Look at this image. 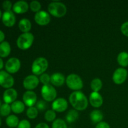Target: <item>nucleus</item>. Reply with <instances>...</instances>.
<instances>
[{"label":"nucleus","instance_id":"1","mask_svg":"<svg viewBox=\"0 0 128 128\" xmlns=\"http://www.w3.org/2000/svg\"><path fill=\"white\" fill-rule=\"evenodd\" d=\"M70 102L76 111H83L88 106V100L84 94L80 91H74L69 97Z\"/></svg>","mask_w":128,"mask_h":128},{"label":"nucleus","instance_id":"2","mask_svg":"<svg viewBox=\"0 0 128 128\" xmlns=\"http://www.w3.org/2000/svg\"><path fill=\"white\" fill-rule=\"evenodd\" d=\"M48 10L50 14L56 18L63 17L67 12V8L64 4L59 1H54L50 3Z\"/></svg>","mask_w":128,"mask_h":128},{"label":"nucleus","instance_id":"3","mask_svg":"<svg viewBox=\"0 0 128 128\" xmlns=\"http://www.w3.org/2000/svg\"><path fill=\"white\" fill-rule=\"evenodd\" d=\"M48 68V61L42 57L38 58L33 61L31 66V71L35 76H39L44 73Z\"/></svg>","mask_w":128,"mask_h":128},{"label":"nucleus","instance_id":"4","mask_svg":"<svg viewBox=\"0 0 128 128\" xmlns=\"http://www.w3.org/2000/svg\"><path fill=\"white\" fill-rule=\"evenodd\" d=\"M33 34L31 32L22 33L18 38L16 44L18 48L21 50H26L32 46L34 42Z\"/></svg>","mask_w":128,"mask_h":128},{"label":"nucleus","instance_id":"5","mask_svg":"<svg viewBox=\"0 0 128 128\" xmlns=\"http://www.w3.org/2000/svg\"><path fill=\"white\" fill-rule=\"evenodd\" d=\"M66 83L68 87L74 91H79L83 88L82 79L76 74H71L66 79Z\"/></svg>","mask_w":128,"mask_h":128},{"label":"nucleus","instance_id":"6","mask_svg":"<svg viewBox=\"0 0 128 128\" xmlns=\"http://www.w3.org/2000/svg\"><path fill=\"white\" fill-rule=\"evenodd\" d=\"M41 95L45 101L51 102L54 101L57 96V92L53 86L51 84L43 85L41 88Z\"/></svg>","mask_w":128,"mask_h":128},{"label":"nucleus","instance_id":"7","mask_svg":"<svg viewBox=\"0 0 128 128\" xmlns=\"http://www.w3.org/2000/svg\"><path fill=\"white\" fill-rule=\"evenodd\" d=\"M14 84V80L10 73L6 71H0V86L4 88H12Z\"/></svg>","mask_w":128,"mask_h":128},{"label":"nucleus","instance_id":"8","mask_svg":"<svg viewBox=\"0 0 128 128\" xmlns=\"http://www.w3.org/2000/svg\"><path fill=\"white\" fill-rule=\"evenodd\" d=\"M128 71L124 68H119L115 70L112 75V81L116 84H122L128 78Z\"/></svg>","mask_w":128,"mask_h":128},{"label":"nucleus","instance_id":"9","mask_svg":"<svg viewBox=\"0 0 128 128\" xmlns=\"http://www.w3.org/2000/svg\"><path fill=\"white\" fill-rule=\"evenodd\" d=\"M21 68V61L17 58H11L6 61L5 69L10 74H14L20 70Z\"/></svg>","mask_w":128,"mask_h":128},{"label":"nucleus","instance_id":"10","mask_svg":"<svg viewBox=\"0 0 128 128\" xmlns=\"http://www.w3.org/2000/svg\"><path fill=\"white\" fill-rule=\"evenodd\" d=\"M40 82V79L37 77V76L35 75H29L26 76L23 80V87L26 90L28 91L34 90L36 88L39 84Z\"/></svg>","mask_w":128,"mask_h":128},{"label":"nucleus","instance_id":"11","mask_svg":"<svg viewBox=\"0 0 128 128\" xmlns=\"http://www.w3.org/2000/svg\"><path fill=\"white\" fill-rule=\"evenodd\" d=\"M35 22L40 26H46L51 20L50 15L48 12L44 11H40L36 12L34 15Z\"/></svg>","mask_w":128,"mask_h":128},{"label":"nucleus","instance_id":"12","mask_svg":"<svg viewBox=\"0 0 128 128\" xmlns=\"http://www.w3.org/2000/svg\"><path fill=\"white\" fill-rule=\"evenodd\" d=\"M68 107V103L66 99L60 98L53 101L52 104V110L58 112H62L66 111Z\"/></svg>","mask_w":128,"mask_h":128},{"label":"nucleus","instance_id":"13","mask_svg":"<svg viewBox=\"0 0 128 128\" xmlns=\"http://www.w3.org/2000/svg\"><path fill=\"white\" fill-rule=\"evenodd\" d=\"M22 101L24 104L29 108L32 107L37 102L36 94L32 91H26L22 96Z\"/></svg>","mask_w":128,"mask_h":128},{"label":"nucleus","instance_id":"14","mask_svg":"<svg viewBox=\"0 0 128 128\" xmlns=\"http://www.w3.org/2000/svg\"><path fill=\"white\" fill-rule=\"evenodd\" d=\"M2 22L7 27H12L16 23V17L12 11H4L2 15Z\"/></svg>","mask_w":128,"mask_h":128},{"label":"nucleus","instance_id":"15","mask_svg":"<svg viewBox=\"0 0 128 128\" xmlns=\"http://www.w3.org/2000/svg\"><path fill=\"white\" fill-rule=\"evenodd\" d=\"M18 97V92L15 89L10 88L5 90L2 96V99L6 104H12L14 101H16Z\"/></svg>","mask_w":128,"mask_h":128},{"label":"nucleus","instance_id":"16","mask_svg":"<svg viewBox=\"0 0 128 128\" xmlns=\"http://www.w3.org/2000/svg\"><path fill=\"white\" fill-rule=\"evenodd\" d=\"M90 103L92 107L96 108L101 107L103 103L102 96L98 92L92 91L90 96Z\"/></svg>","mask_w":128,"mask_h":128},{"label":"nucleus","instance_id":"17","mask_svg":"<svg viewBox=\"0 0 128 128\" xmlns=\"http://www.w3.org/2000/svg\"><path fill=\"white\" fill-rule=\"evenodd\" d=\"M29 5L24 1H18L15 2L12 6V11L16 14H23L28 11Z\"/></svg>","mask_w":128,"mask_h":128},{"label":"nucleus","instance_id":"18","mask_svg":"<svg viewBox=\"0 0 128 128\" xmlns=\"http://www.w3.org/2000/svg\"><path fill=\"white\" fill-rule=\"evenodd\" d=\"M66 82V78L62 73L56 72L51 75V82L54 86H62Z\"/></svg>","mask_w":128,"mask_h":128},{"label":"nucleus","instance_id":"19","mask_svg":"<svg viewBox=\"0 0 128 128\" xmlns=\"http://www.w3.org/2000/svg\"><path fill=\"white\" fill-rule=\"evenodd\" d=\"M11 48L8 41H3L0 43V58H6L11 53Z\"/></svg>","mask_w":128,"mask_h":128},{"label":"nucleus","instance_id":"20","mask_svg":"<svg viewBox=\"0 0 128 128\" xmlns=\"http://www.w3.org/2000/svg\"><path fill=\"white\" fill-rule=\"evenodd\" d=\"M18 27L20 31L23 33L29 32L31 29V22L28 19L22 18L18 24Z\"/></svg>","mask_w":128,"mask_h":128},{"label":"nucleus","instance_id":"21","mask_svg":"<svg viewBox=\"0 0 128 128\" xmlns=\"http://www.w3.org/2000/svg\"><path fill=\"white\" fill-rule=\"evenodd\" d=\"M90 116L91 121L95 124L100 123L103 120V114L98 110H95L91 111Z\"/></svg>","mask_w":128,"mask_h":128},{"label":"nucleus","instance_id":"22","mask_svg":"<svg viewBox=\"0 0 128 128\" xmlns=\"http://www.w3.org/2000/svg\"><path fill=\"white\" fill-rule=\"evenodd\" d=\"M11 111L15 114H21L24 111L25 104L21 101H16L11 105Z\"/></svg>","mask_w":128,"mask_h":128},{"label":"nucleus","instance_id":"23","mask_svg":"<svg viewBox=\"0 0 128 128\" xmlns=\"http://www.w3.org/2000/svg\"><path fill=\"white\" fill-rule=\"evenodd\" d=\"M117 61L122 68L127 67L128 66V53L127 52H121L118 55Z\"/></svg>","mask_w":128,"mask_h":128},{"label":"nucleus","instance_id":"24","mask_svg":"<svg viewBox=\"0 0 128 128\" xmlns=\"http://www.w3.org/2000/svg\"><path fill=\"white\" fill-rule=\"evenodd\" d=\"M19 122H20V121H19L18 118L15 115H10L6 118V123L8 127L12 128L18 127Z\"/></svg>","mask_w":128,"mask_h":128},{"label":"nucleus","instance_id":"25","mask_svg":"<svg viewBox=\"0 0 128 128\" xmlns=\"http://www.w3.org/2000/svg\"><path fill=\"white\" fill-rule=\"evenodd\" d=\"M79 117L78 112L76 110H71L68 112L66 116V120L69 123H72L76 121Z\"/></svg>","mask_w":128,"mask_h":128},{"label":"nucleus","instance_id":"26","mask_svg":"<svg viewBox=\"0 0 128 128\" xmlns=\"http://www.w3.org/2000/svg\"><path fill=\"white\" fill-rule=\"evenodd\" d=\"M102 87V82L100 78H94L91 82V88L93 92H99Z\"/></svg>","mask_w":128,"mask_h":128},{"label":"nucleus","instance_id":"27","mask_svg":"<svg viewBox=\"0 0 128 128\" xmlns=\"http://www.w3.org/2000/svg\"><path fill=\"white\" fill-rule=\"evenodd\" d=\"M11 112V108L9 104L4 103L1 105L0 108V115L2 116H10Z\"/></svg>","mask_w":128,"mask_h":128},{"label":"nucleus","instance_id":"28","mask_svg":"<svg viewBox=\"0 0 128 128\" xmlns=\"http://www.w3.org/2000/svg\"><path fill=\"white\" fill-rule=\"evenodd\" d=\"M26 115L28 118L31 120L35 119L38 115V110L36 107H30L26 111Z\"/></svg>","mask_w":128,"mask_h":128},{"label":"nucleus","instance_id":"29","mask_svg":"<svg viewBox=\"0 0 128 128\" xmlns=\"http://www.w3.org/2000/svg\"><path fill=\"white\" fill-rule=\"evenodd\" d=\"M56 112L54 111H53L52 110H48L46 111L44 114V119L46 120V121H47L48 122H52V121H55V119H56Z\"/></svg>","mask_w":128,"mask_h":128},{"label":"nucleus","instance_id":"30","mask_svg":"<svg viewBox=\"0 0 128 128\" xmlns=\"http://www.w3.org/2000/svg\"><path fill=\"white\" fill-rule=\"evenodd\" d=\"M52 128H68V126L63 120L57 119L52 122Z\"/></svg>","mask_w":128,"mask_h":128},{"label":"nucleus","instance_id":"31","mask_svg":"<svg viewBox=\"0 0 128 128\" xmlns=\"http://www.w3.org/2000/svg\"><path fill=\"white\" fill-rule=\"evenodd\" d=\"M30 8L32 12H38L40 11L41 8V3L38 1H32L30 3Z\"/></svg>","mask_w":128,"mask_h":128},{"label":"nucleus","instance_id":"32","mask_svg":"<svg viewBox=\"0 0 128 128\" xmlns=\"http://www.w3.org/2000/svg\"><path fill=\"white\" fill-rule=\"evenodd\" d=\"M40 81L43 85L49 84L51 82V76L47 73H44L41 74L40 77Z\"/></svg>","mask_w":128,"mask_h":128},{"label":"nucleus","instance_id":"33","mask_svg":"<svg viewBox=\"0 0 128 128\" xmlns=\"http://www.w3.org/2000/svg\"><path fill=\"white\" fill-rule=\"evenodd\" d=\"M47 107L48 104L46 103V101H43V100H40L36 104V108L38 109V111H44V110L47 108Z\"/></svg>","mask_w":128,"mask_h":128},{"label":"nucleus","instance_id":"34","mask_svg":"<svg viewBox=\"0 0 128 128\" xmlns=\"http://www.w3.org/2000/svg\"><path fill=\"white\" fill-rule=\"evenodd\" d=\"M12 6H13V5L12 4V2L10 1H8V0L4 1L2 4V8L4 10V11H11V10L12 9Z\"/></svg>","mask_w":128,"mask_h":128},{"label":"nucleus","instance_id":"35","mask_svg":"<svg viewBox=\"0 0 128 128\" xmlns=\"http://www.w3.org/2000/svg\"><path fill=\"white\" fill-rule=\"evenodd\" d=\"M17 128H31V124L28 120H22L20 121Z\"/></svg>","mask_w":128,"mask_h":128},{"label":"nucleus","instance_id":"36","mask_svg":"<svg viewBox=\"0 0 128 128\" xmlns=\"http://www.w3.org/2000/svg\"><path fill=\"white\" fill-rule=\"evenodd\" d=\"M121 31L122 34L128 37V21L124 22L121 26Z\"/></svg>","mask_w":128,"mask_h":128},{"label":"nucleus","instance_id":"37","mask_svg":"<svg viewBox=\"0 0 128 128\" xmlns=\"http://www.w3.org/2000/svg\"><path fill=\"white\" fill-rule=\"evenodd\" d=\"M95 128H111L110 124L104 121H101L100 123L97 124Z\"/></svg>","mask_w":128,"mask_h":128},{"label":"nucleus","instance_id":"38","mask_svg":"<svg viewBox=\"0 0 128 128\" xmlns=\"http://www.w3.org/2000/svg\"><path fill=\"white\" fill-rule=\"evenodd\" d=\"M34 128H50L48 125L44 122H41V123L38 124Z\"/></svg>","mask_w":128,"mask_h":128},{"label":"nucleus","instance_id":"39","mask_svg":"<svg viewBox=\"0 0 128 128\" xmlns=\"http://www.w3.org/2000/svg\"><path fill=\"white\" fill-rule=\"evenodd\" d=\"M5 39V34L3 32H2L1 30H0V43L2 42L3 41H4Z\"/></svg>","mask_w":128,"mask_h":128},{"label":"nucleus","instance_id":"40","mask_svg":"<svg viewBox=\"0 0 128 128\" xmlns=\"http://www.w3.org/2000/svg\"><path fill=\"white\" fill-rule=\"evenodd\" d=\"M4 66V62L1 59V58H0V71H1V70L2 69Z\"/></svg>","mask_w":128,"mask_h":128},{"label":"nucleus","instance_id":"41","mask_svg":"<svg viewBox=\"0 0 128 128\" xmlns=\"http://www.w3.org/2000/svg\"><path fill=\"white\" fill-rule=\"evenodd\" d=\"M2 12H1V10H0V19H1V18H2Z\"/></svg>","mask_w":128,"mask_h":128},{"label":"nucleus","instance_id":"42","mask_svg":"<svg viewBox=\"0 0 128 128\" xmlns=\"http://www.w3.org/2000/svg\"><path fill=\"white\" fill-rule=\"evenodd\" d=\"M1 105H2V103H1V100H0V108H1Z\"/></svg>","mask_w":128,"mask_h":128},{"label":"nucleus","instance_id":"43","mask_svg":"<svg viewBox=\"0 0 128 128\" xmlns=\"http://www.w3.org/2000/svg\"><path fill=\"white\" fill-rule=\"evenodd\" d=\"M1 125V118H0V126Z\"/></svg>","mask_w":128,"mask_h":128},{"label":"nucleus","instance_id":"44","mask_svg":"<svg viewBox=\"0 0 128 128\" xmlns=\"http://www.w3.org/2000/svg\"></svg>","mask_w":128,"mask_h":128}]
</instances>
